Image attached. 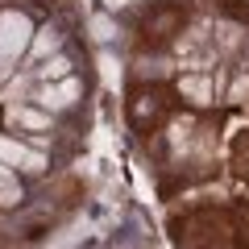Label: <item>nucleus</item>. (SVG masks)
I'll return each mask as SVG.
<instances>
[{"instance_id": "obj_9", "label": "nucleus", "mask_w": 249, "mask_h": 249, "mask_svg": "<svg viewBox=\"0 0 249 249\" xmlns=\"http://www.w3.org/2000/svg\"><path fill=\"white\" fill-rule=\"evenodd\" d=\"M17 199H21V191L13 187L9 170H0V204H17Z\"/></svg>"}, {"instance_id": "obj_11", "label": "nucleus", "mask_w": 249, "mask_h": 249, "mask_svg": "<svg viewBox=\"0 0 249 249\" xmlns=\"http://www.w3.org/2000/svg\"><path fill=\"white\" fill-rule=\"evenodd\" d=\"M17 121H21V124H34V129H37V124H46V116H37V112H17Z\"/></svg>"}, {"instance_id": "obj_3", "label": "nucleus", "mask_w": 249, "mask_h": 249, "mask_svg": "<svg viewBox=\"0 0 249 249\" xmlns=\"http://www.w3.org/2000/svg\"><path fill=\"white\" fill-rule=\"evenodd\" d=\"M187 17H191L187 0H158V4H150L142 13V21H137V46L142 50H166L183 34Z\"/></svg>"}, {"instance_id": "obj_7", "label": "nucleus", "mask_w": 249, "mask_h": 249, "mask_svg": "<svg viewBox=\"0 0 249 249\" xmlns=\"http://www.w3.org/2000/svg\"><path fill=\"white\" fill-rule=\"evenodd\" d=\"M75 96H79V83L67 79V83H58V88H46V96H42V100H46L50 108H67Z\"/></svg>"}, {"instance_id": "obj_2", "label": "nucleus", "mask_w": 249, "mask_h": 249, "mask_svg": "<svg viewBox=\"0 0 249 249\" xmlns=\"http://www.w3.org/2000/svg\"><path fill=\"white\" fill-rule=\"evenodd\" d=\"M175 108H178V91L170 88V83H137V88H129V96H124V121H129L133 133L154 137L158 129L170 124Z\"/></svg>"}, {"instance_id": "obj_5", "label": "nucleus", "mask_w": 249, "mask_h": 249, "mask_svg": "<svg viewBox=\"0 0 249 249\" xmlns=\"http://www.w3.org/2000/svg\"><path fill=\"white\" fill-rule=\"evenodd\" d=\"M0 162H13V166H25V170H37L42 166V154H34V150H25L21 142H9V137H0Z\"/></svg>"}, {"instance_id": "obj_1", "label": "nucleus", "mask_w": 249, "mask_h": 249, "mask_svg": "<svg viewBox=\"0 0 249 249\" xmlns=\"http://www.w3.org/2000/svg\"><path fill=\"white\" fill-rule=\"evenodd\" d=\"M170 237L178 249H229L237 241L229 208H191L170 220Z\"/></svg>"}, {"instance_id": "obj_4", "label": "nucleus", "mask_w": 249, "mask_h": 249, "mask_svg": "<svg viewBox=\"0 0 249 249\" xmlns=\"http://www.w3.org/2000/svg\"><path fill=\"white\" fill-rule=\"evenodd\" d=\"M29 46V17L25 13H0V58H17Z\"/></svg>"}, {"instance_id": "obj_10", "label": "nucleus", "mask_w": 249, "mask_h": 249, "mask_svg": "<svg viewBox=\"0 0 249 249\" xmlns=\"http://www.w3.org/2000/svg\"><path fill=\"white\" fill-rule=\"evenodd\" d=\"M224 13L237 17L241 25H249V0H224Z\"/></svg>"}, {"instance_id": "obj_6", "label": "nucleus", "mask_w": 249, "mask_h": 249, "mask_svg": "<svg viewBox=\"0 0 249 249\" xmlns=\"http://www.w3.org/2000/svg\"><path fill=\"white\" fill-rule=\"evenodd\" d=\"M232 175L249 178V129L237 133V142H232Z\"/></svg>"}, {"instance_id": "obj_8", "label": "nucleus", "mask_w": 249, "mask_h": 249, "mask_svg": "<svg viewBox=\"0 0 249 249\" xmlns=\"http://www.w3.org/2000/svg\"><path fill=\"white\" fill-rule=\"evenodd\" d=\"M229 212H232V232H237L241 249H249V204H237V208H229Z\"/></svg>"}]
</instances>
